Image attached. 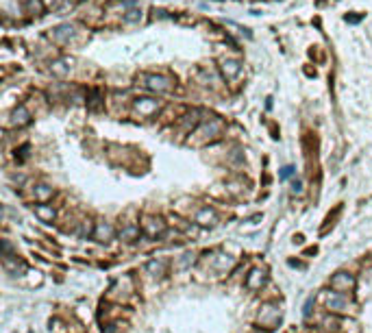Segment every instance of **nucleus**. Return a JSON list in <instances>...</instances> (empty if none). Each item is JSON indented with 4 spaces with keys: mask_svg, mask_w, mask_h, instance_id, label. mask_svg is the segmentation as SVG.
<instances>
[{
    "mask_svg": "<svg viewBox=\"0 0 372 333\" xmlns=\"http://www.w3.org/2000/svg\"><path fill=\"white\" fill-rule=\"evenodd\" d=\"M72 61H68V59H61V61H54L52 65H50V70L54 74H59V76H65L70 72V70H72V65H70Z\"/></svg>",
    "mask_w": 372,
    "mask_h": 333,
    "instance_id": "obj_13",
    "label": "nucleus"
},
{
    "mask_svg": "<svg viewBox=\"0 0 372 333\" xmlns=\"http://www.w3.org/2000/svg\"><path fill=\"white\" fill-rule=\"evenodd\" d=\"M159 109H161V105H159V100H155V98H138V100H135V111L144 118L155 116Z\"/></svg>",
    "mask_w": 372,
    "mask_h": 333,
    "instance_id": "obj_3",
    "label": "nucleus"
},
{
    "mask_svg": "<svg viewBox=\"0 0 372 333\" xmlns=\"http://www.w3.org/2000/svg\"><path fill=\"white\" fill-rule=\"evenodd\" d=\"M31 122V111L24 105H20L11 113V127H22V124H29Z\"/></svg>",
    "mask_w": 372,
    "mask_h": 333,
    "instance_id": "obj_7",
    "label": "nucleus"
},
{
    "mask_svg": "<svg viewBox=\"0 0 372 333\" xmlns=\"http://www.w3.org/2000/svg\"><path fill=\"white\" fill-rule=\"evenodd\" d=\"M346 307H348V298L344 296V294H340V292L329 294V298H326V309H329V312H344Z\"/></svg>",
    "mask_w": 372,
    "mask_h": 333,
    "instance_id": "obj_5",
    "label": "nucleus"
},
{
    "mask_svg": "<svg viewBox=\"0 0 372 333\" xmlns=\"http://www.w3.org/2000/svg\"><path fill=\"white\" fill-rule=\"evenodd\" d=\"M300 192H303V183L296 181V183H294V194H300Z\"/></svg>",
    "mask_w": 372,
    "mask_h": 333,
    "instance_id": "obj_19",
    "label": "nucleus"
},
{
    "mask_svg": "<svg viewBox=\"0 0 372 333\" xmlns=\"http://www.w3.org/2000/svg\"><path fill=\"white\" fill-rule=\"evenodd\" d=\"M141 85L150 92H157V94H166V92L172 90V81L163 74H144L141 76Z\"/></svg>",
    "mask_w": 372,
    "mask_h": 333,
    "instance_id": "obj_2",
    "label": "nucleus"
},
{
    "mask_svg": "<svg viewBox=\"0 0 372 333\" xmlns=\"http://www.w3.org/2000/svg\"><path fill=\"white\" fill-rule=\"evenodd\" d=\"M196 222L202 227H207V225H213L216 222V214L209 209V207H205V209H200V214L196 216Z\"/></svg>",
    "mask_w": 372,
    "mask_h": 333,
    "instance_id": "obj_11",
    "label": "nucleus"
},
{
    "mask_svg": "<svg viewBox=\"0 0 372 333\" xmlns=\"http://www.w3.org/2000/svg\"><path fill=\"white\" fill-rule=\"evenodd\" d=\"M141 18V11L140 9H131L124 13V22H138Z\"/></svg>",
    "mask_w": 372,
    "mask_h": 333,
    "instance_id": "obj_17",
    "label": "nucleus"
},
{
    "mask_svg": "<svg viewBox=\"0 0 372 333\" xmlns=\"http://www.w3.org/2000/svg\"><path fill=\"white\" fill-rule=\"evenodd\" d=\"M113 236V229L109 225H102V222H98L96 225V231H94V239H98V242H105V239H109Z\"/></svg>",
    "mask_w": 372,
    "mask_h": 333,
    "instance_id": "obj_9",
    "label": "nucleus"
},
{
    "mask_svg": "<svg viewBox=\"0 0 372 333\" xmlns=\"http://www.w3.org/2000/svg\"><path fill=\"white\" fill-rule=\"evenodd\" d=\"M220 131H222V120L213 118L211 122H205L200 129H196L194 135H191V140H194V144H205V142L216 140L218 135H220Z\"/></svg>",
    "mask_w": 372,
    "mask_h": 333,
    "instance_id": "obj_1",
    "label": "nucleus"
},
{
    "mask_svg": "<svg viewBox=\"0 0 372 333\" xmlns=\"http://www.w3.org/2000/svg\"><path fill=\"white\" fill-rule=\"evenodd\" d=\"M292 172H294V168H289V166H287V168H283V170H281V177H283V179H287Z\"/></svg>",
    "mask_w": 372,
    "mask_h": 333,
    "instance_id": "obj_18",
    "label": "nucleus"
},
{
    "mask_svg": "<svg viewBox=\"0 0 372 333\" xmlns=\"http://www.w3.org/2000/svg\"><path fill=\"white\" fill-rule=\"evenodd\" d=\"M24 11L29 15H42L44 13L42 0H24Z\"/></svg>",
    "mask_w": 372,
    "mask_h": 333,
    "instance_id": "obj_12",
    "label": "nucleus"
},
{
    "mask_svg": "<svg viewBox=\"0 0 372 333\" xmlns=\"http://www.w3.org/2000/svg\"><path fill=\"white\" fill-rule=\"evenodd\" d=\"M140 236V227L131 225V227H124L122 231H120V239H135Z\"/></svg>",
    "mask_w": 372,
    "mask_h": 333,
    "instance_id": "obj_14",
    "label": "nucleus"
},
{
    "mask_svg": "<svg viewBox=\"0 0 372 333\" xmlns=\"http://www.w3.org/2000/svg\"><path fill=\"white\" fill-rule=\"evenodd\" d=\"M90 109H92V111H98V109H100V92H98V90H94V92H92Z\"/></svg>",
    "mask_w": 372,
    "mask_h": 333,
    "instance_id": "obj_16",
    "label": "nucleus"
},
{
    "mask_svg": "<svg viewBox=\"0 0 372 333\" xmlns=\"http://www.w3.org/2000/svg\"><path fill=\"white\" fill-rule=\"evenodd\" d=\"M35 216L40 218L42 222H52L54 209H52V207H46V205H35Z\"/></svg>",
    "mask_w": 372,
    "mask_h": 333,
    "instance_id": "obj_10",
    "label": "nucleus"
},
{
    "mask_svg": "<svg viewBox=\"0 0 372 333\" xmlns=\"http://www.w3.org/2000/svg\"><path fill=\"white\" fill-rule=\"evenodd\" d=\"M74 31L76 29H74L72 24H59V26H54V29H52V37L59 44H68L74 37Z\"/></svg>",
    "mask_w": 372,
    "mask_h": 333,
    "instance_id": "obj_6",
    "label": "nucleus"
},
{
    "mask_svg": "<svg viewBox=\"0 0 372 333\" xmlns=\"http://www.w3.org/2000/svg\"><path fill=\"white\" fill-rule=\"evenodd\" d=\"M35 192H37V198L40 200H46L48 196H52V188H48V185H37Z\"/></svg>",
    "mask_w": 372,
    "mask_h": 333,
    "instance_id": "obj_15",
    "label": "nucleus"
},
{
    "mask_svg": "<svg viewBox=\"0 0 372 333\" xmlns=\"http://www.w3.org/2000/svg\"><path fill=\"white\" fill-rule=\"evenodd\" d=\"M239 70H242V65H239V61H235V59H224L222 61V74L227 76L229 81L235 79V76L239 74Z\"/></svg>",
    "mask_w": 372,
    "mask_h": 333,
    "instance_id": "obj_8",
    "label": "nucleus"
},
{
    "mask_svg": "<svg viewBox=\"0 0 372 333\" xmlns=\"http://www.w3.org/2000/svg\"><path fill=\"white\" fill-rule=\"evenodd\" d=\"M355 285V279L351 275H346V272H340V275H335L331 279V287L335 292H340V294H344V292H348L351 287Z\"/></svg>",
    "mask_w": 372,
    "mask_h": 333,
    "instance_id": "obj_4",
    "label": "nucleus"
}]
</instances>
